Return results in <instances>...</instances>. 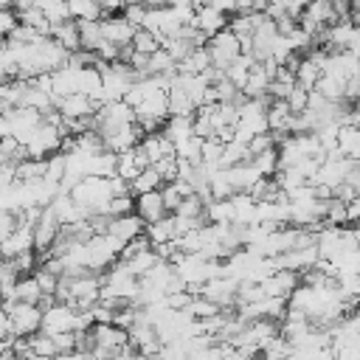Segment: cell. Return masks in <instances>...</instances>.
Masks as SVG:
<instances>
[{
  "mask_svg": "<svg viewBox=\"0 0 360 360\" xmlns=\"http://www.w3.org/2000/svg\"><path fill=\"white\" fill-rule=\"evenodd\" d=\"M70 197L90 214H98L104 208V202L112 197V186H110V177L104 174H84L73 188H70Z\"/></svg>",
  "mask_w": 360,
  "mask_h": 360,
  "instance_id": "6da1fadb",
  "label": "cell"
},
{
  "mask_svg": "<svg viewBox=\"0 0 360 360\" xmlns=\"http://www.w3.org/2000/svg\"><path fill=\"white\" fill-rule=\"evenodd\" d=\"M8 309L11 332L14 335H34L42 329V307L28 301H0Z\"/></svg>",
  "mask_w": 360,
  "mask_h": 360,
  "instance_id": "7a4b0ae2",
  "label": "cell"
},
{
  "mask_svg": "<svg viewBox=\"0 0 360 360\" xmlns=\"http://www.w3.org/2000/svg\"><path fill=\"white\" fill-rule=\"evenodd\" d=\"M62 138H65L62 127H56L51 121H39L34 127V132L28 135V141H25V152L31 158H48L51 152L62 149Z\"/></svg>",
  "mask_w": 360,
  "mask_h": 360,
  "instance_id": "3957f363",
  "label": "cell"
},
{
  "mask_svg": "<svg viewBox=\"0 0 360 360\" xmlns=\"http://www.w3.org/2000/svg\"><path fill=\"white\" fill-rule=\"evenodd\" d=\"M205 48H208L211 65L219 68V70H225V68L242 53V42H239V37H236L231 28H222V31H217L214 37H208Z\"/></svg>",
  "mask_w": 360,
  "mask_h": 360,
  "instance_id": "277c9868",
  "label": "cell"
},
{
  "mask_svg": "<svg viewBox=\"0 0 360 360\" xmlns=\"http://www.w3.org/2000/svg\"><path fill=\"white\" fill-rule=\"evenodd\" d=\"M31 228H34V248H37V253H45V250L53 245V239H56L62 222H59V217L53 214V208L45 205L42 214H39V219H37Z\"/></svg>",
  "mask_w": 360,
  "mask_h": 360,
  "instance_id": "5b68a950",
  "label": "cell"
},
{
  "mask_svg": "<svg viewBox=\"0 0 360 360\" xmlns=\"http://www.w3.org/2000/svg\"><path fill=\"white\" fill-rule=\"evenodd\" d=\"M135 211L141 214L143 222H155V219L166 217L169 214V205L163 200V188H152V191L135 194Z\"/></svg>",
  "mask_w": 360,
  "mask_h": 360,
  "instance_id": "8992f818",
  "label": "cell"
},
{
  "mask_svg": "<svg viewBox=\"0 0 360 360\" xmlns=\"http://www.w3.org/2000/svg\"><path fill=\"white\" fill-rule=\"evenodd\" d=\"M101 34L112 45H129L132 34H135V25L124 14H104L101 17Z\"/></svg>",
  "mask_w": 360,
  "mask_h": 360,
  "instance_id": "52a82bcc",
  "label": "cell"
},
{
  "mask_svg": "<svg viewBox=\"0 0 360 360\" xmlns=\"http://www.w3.org/2000/svg\"><path fill=\"white\" fill-rule=\"evenodd\" d=\"M262 287H264V292L267 295H281V298H290V292L301 284V276H298V270H287V267H278L276 273H270L267 278H262L259 281Z\"/></svg>",
  "mask_w": 360,
  "mask_h": 360,
  "instance_id": "ba28073f",
  "label": "cell"
},
{
  "mask_svg": "<svg viewBox=\"0 0 360 360\" xmlns=\"http://www.w3.org/2000/svg\"><path fill=\"white\" fill-rule=\"evenodd\" d=\"M191 25H197L205 37H214L217 31L228 28V14H225V11H219V8H217V6H211V3H202V6H197Z\"/></svg>",
  "mask_w": 360,
  "mask_h": 360,
  "instance_id": "9c48e42d",
  "label": "cell"
},
{
  "mask_svg": "<svg viewBox=\"0 0 360 360\" xmlns=\"http://www.w3.org/2000/svg\"><path fill=\"white\" fill-rule=\"evenodd\" d=\"M56 107H59V112L65 118H84V115H96L98 101L84 96V93H70V96L56 98Z\"/></svg>",
  "mask_w": 360,
  "mask_h": 360,
  "instance_id": "30bf717a",
  "label": "cell"
},
{
  "mask_svg": "<svg viewBox=\"0 0 360 360\" xmlns=\"http://www.w3.org/2000/svg\"><path fill=\"white\" fill-rule=\"evenodd\" d=\"M143 231H146V222L141 219V214H138V211H127V214H121V217H112L107 233H112L115 239H121V242L127 245L129 239H135V236L143 233Z\"/></svg>",
  "mask_w": 360,
  "mask_h": 360,
  "instance_id": "8fae6325",
  "label": "cell"
},
{
  "mask_svg": "<svg viewBox=\"0 0 360 360\" xmlns=\"http://www.w3.org/2000/svg\"><path fill=\"white\" fill-rule=\"evenodd\" d=\"M146 166H149V158L143 155V149H141V146H132V149H127V152H118L115 174H121L124 180H135Z\"/></svg>",
  "mask_w": 360,
  "mask_h": 360,
  "instance_id": "7c38bea8",
  "label": "cell"
},
{
  "mask_svg": "<svg viewBox=\"0 0 360 360\" xmlns=\"http://www.w3.org/2000/svg\"><path fill=\"white\" fill-rule=\"evenodd\" d=\"M34 248V228L31 225H17L6 239H0V256H17L22 250Z\"/></svg>",
  "mask_w": 360,
  "mask_h": 360,
  "instance_id": "4fadbf2b",
  "label": "cell"
},
{
  "mask_svg": "<svg viewBox=\"0 0 360 360\" xmlns=\"http://www.w3.org/2000/svg\"><path fill=\"white\" fill-rule=\"evenodd\" d=\"M152 245H163V242H172V239H180V231H177V217L169 211L166 217L155 219V222H146V231Z\"/></svg>",
  "mask_w": 360,
  "mask_h": 360,
  "instance_id": "5bb4252c",
  "label": "cell"
},
{
  "mask_svg": "<svg viewBox=\"0 0 360 360\" xmlns=\"http://www.w3.org/2000/svg\"><path fill=\"white\" fill-rule=\"evenodd\" d=\"M166 96H169V115H194L197 104H194V98L183 90V84L177 82V76L172 79Z\"/></svg>",
  "mask_w": 360,
  "mask_h": 360,
  "instance_id": "9a60e30c",
  "label": "cell"
},
{
  "mask_svg": "<svg viewBox=\"0 0 360 360\" xmlns=\"http://www.w3.org/2000/svg\"><path fill=\"white\" fill-rule=\"evenodd\" d=\"M160 132L177 146V143H183L188 135H194V115H169V118L163 121Z\"/></svg>",
  "mask_w": 360,
  "mask_h": 360,
  "instance_id": "2e32d148",
  "label": "cell"
},
{
  "mask_svg": "<svg viewBox=\"0 0 360 360\" xmlns=\"http://www.w3.org/2000/svg\"><path fill=\"white\" fill-rule=\"evenodd\" d=\"M264 17H267L264 11H236V14L228 20V28L242 39V37H250V34L259 28V22H262Z\"/></svg>",
  "mask_w": 360,
  "mask_h": 360,
  "instance_id": "e0dca14e",
  "label": "cell"
},
{
  "mask_svg": "<svg viewBox=\"0 0 360 360\" xmlns=\"http://www.w3.org/2000/svg\"><path fill=\"white\" fill-rule=\"evenodd\" d=\"M51 37H53L62 48H68V51H79V48H82V37H79V22H76V20L56 22V25L51 28Z\"/></svg>",
  "mask_w": 360,
  "mask_h": 360,
  "instance_id": "ac0fdd59",
  "label": "cell"
},
{
  "mask_svg": "<svg viewBox=\"0 0 360 360\" xmlns=\"http://www.w3.org/2000/svg\"><path fill=\"white\" fill-rule=\"evenodd\" d=\"M45 174H48V158H31V155H25L22 160H17V180L34 183V180H42Z\"/></svg>",
  "mask_w": 360,
  "mask_h": 360,
  "instance_id": "d6986e66",
  "label": "cell"
},
{
  "mask_svg": "<svg viewBox=\"0 0 360 360\" xmlns=\"http://www.w3.org/2000/svg\"><path fill=\"white\" fill-rule=\"evenodd\" d=\"M39 298H42V287H39L37 276H34V273H25V276H20V278H17V284H14V301L39 304Z\"/></svg>",
  "mask_w": 360,
  "mask_h": 360,
  "instance_id": "ffe728a7",
  "label": "cell"
},
{
  "mask_svg": "<svg viewBox=\"0 0 360 360\" xmlns=\"http://www.w3.org/2000/svg\"><path fill=\"white\" fill-rule=\"evenodd\" d=\"M79 22V37H82V48L84 51H96L104 42L101 34V20H76Z\"/></svg>",
  "mask_w": 360,
  "mask_h": 360,
  "instance_id": "44dd1931",
  "label": "cell"
},
{
  "mask_svg": "<svg viewBox=\"0 0 360 360\" xmlns=\"http://www.w3.org/2000/svg\"><path fill=\"white\" fill-rule=\"evenodd\" d=\"M163 174L149 163L135 180H129V188H132V194H141V191H152V188H163Z\"/></svg>",
  "mask_w": 360,
  "mask_h": 360,
  "instance_id": "7402d4cb",
  "label": "cell"
},
{
  "mask_svg": "<svg viewBox=\"0 0 360 360\" xmlns=\"http://www.w3.org/2000/svg\"><path fill=\"white\" fill-rule=\"evenodd\" d=\"M138 53H155L160 45H163V39L155 34V31H149V28H135V34H132V42H129Z\"/></svg>",
  "mask_w": 360,
  "mask_h": 360,
  "instance_id": "603a6c76",
  "label": "cell"
},
{
  "mask_svg": "<svg viewBox=\"0 0 360 360\" xmlns=\"http://www.w3.org/2000/svg\"><path fill=\"white\" fill-rule=\"evenodd\" d=\"M256 59L250 56V53H239L228 68H225V76L242 90V84H245V79H248V73H250V65H253Z\"/></svg>",
  "mask_w": 360,
  "mask_h": 360,
  "instance_id": "cb8c5ba5",
  "label": "cell"
},
{
  "mask_svg": "<svg viewBox=\"0 0 360 360\" xmlns=\"http://www.w3.org/2000/svg\"><path fill=\"white\" fill-rule=\"evenodd\" d=\"M28 343H31V354H34V357H53V354H59L53 335L42 332V329L34 332V335H28Z\"/></svg>",
  "mask_w": 360,
  "mask_h": 360,
  "instance_id": "d4e9b609",
  "label": "cell"
},
{
  "mask_svg": "<svg viewBox=\"0 0 360 360\" xmlns=\"http://www.w3.org/2000/svg\"><path fill=\"white\" fill-rule=\"evenodd\" d=\"M70 6V17L73 20H101V3L98 0H68Z\"/></svg>",
  "mask_w": 360,
  "mask_h": 360,
  "instance_id": "484cf974",
  "label": "cell"
},
{
  "mask_svg": "<svg viewBox=\"0 0 360 360\" xmlns=\"http://www.w3.org/2000/svg\"><path fill=\"white\" fill-rule=\"evenodd\" d=\"M37 6L45 11V17L51 20V25L65 22V20H73V17H70V6H68V0H39Z\"/></svg>",
  "mask_w": 360,
  "mask_h": 360,
  "instance_id": "4316f807",
  "label": "cell"
},
{
  "mask_svg": "<svg viewBox=\"0 0 360 360\" xmlns=\"http://www.w3.org/2000/svg\"><path fill=\"white\" fill-rule=\"evenodd\" d=\"M253 160V166L264 174V177H273L276 172H278V146H273V149H264V152H259V155H253L250 158Z\"/></svg>",
  "mask_w": 360,
  "mask_h": 360,
  "instance_id": "83f0119b",
  "label": "cell"
},
{
  "mask_svg": "<svg viewBox=\"0 0 360 360\" xmlns=\"http://www.w3.org/2000/svg\"><path fill=\"white\" fill-rule=\"evenodd\" d=\"M20 17V22H25V25H31V28H37V31H42V34H51V20L45 17V11L39 8V6H31V8H25V11H20L17 14Z\"/></svg>",
  "mask_w": 360,
  "mask_h": 360,
  "instance_id": "f1b7e54d",
  "label": "cell"
},
{
  "mask_svg": "<svg viewBox=\"0 0 360 360\" xmlns=\"http://www.w3.org/2000/svg\"><path fill=\"white\" fill-rule=\"evenodd\" d=\"M284 101L290 104V110H292V112H304V110L309 107V90H307L304 84H298V82H295Z\"/></svg>",
  "mask_w": 360,
  "mask_h": 360,
  "instance_id": "f546056e",
  "label": "cell"
},
{
  "mask_svg": "<svg viewBox=\"0 0 360 360\" xmlns=\"http://www.w3.org/2000/svg\"><path fill=\"white\" fill-rule=\"evenodd\" d=\"M17 22H20V17H17L14 8H0V39H6L14 31Z\"/></svg>",
  "mask_w": 360,
  "mask_h": 360,
  "instance_id": "4dcf8cb0",
  "label": "cell"
},
{
  "mask_svg": "<svg viewBox=\"0 0 360 360\" xmlns=\"http://www.w3.org/2000/svg\"><path fill=\"white\" fill-rule=\"evenodd\" d=\"M17 228V211H8V208H0V239H6L11 231Z\"/></svg>",
  "mask_w": 360,
  "mask_h": 360,
  "instance_id": "1f68e13d",
  "label": "cell"
},
{
  "mask_svg": "<svg viewBox=\"0 0 360 360\" xmlns=\"http://www.w3.org/2000/svg\"><path fill=\"white\" fill-rule=\"evenodd\" d=\"M98 3H101V11L104 14H118L127 6V0H98Z\"/></svg>",
  "mask_w": 360,
  "mask_h": 360,
  "instance_id": "d6a6232c",
  "label": "cell"
},
{
  "mask_svg": "<svg viewBox=\"0 0 360 360\" xmlns=\"http://www.w3.org/2000/svg\"><path fill=\"white\" fill-rule=\"evenodd\" d=\"M346 214H349V222H360V194L346 202Z\"/></svg>",
  "mask_w": 360,
  "mask_h": 360,
  "instance_id": "836d02e7",
  "label": "cell"
},
{
  "mask_svg": "<svg viewBox=\"0 0 360 360\" xmlns=\"http://www.w3.org/2000/svg\"><path fill=\"white\" fill-rule=\"evenodd\" d=\"M11 335V321H8V309L0 304V338Z\"/></svg>",
  "mask_w": 360,
  "mask_h": 360,
  "instance_id": "e575fe53",
  "label": "cell"
},
{
  "mask_svg": "<svg viewBox=\"0 0 360 360\" xmlns=\"http://www.w3.org/2000/svg\"><path fill=\"white\" fill-rule=\"evenodd\" d=\"M3 135H11V132H8V118H6V112L0 110V138H3Z\"/></svg>",
  "mask_w": 360,
  "mask_h": 360,
  "instance_id": "d590c367",
  "label": "cell"
},
{
  "mask_svg": "<svg viewBox=\"0 0 360 360\" xmlns=\"http://www.w3.org/2000/svg\"><path fill=\"white\" fill-rule=\"evenodd\" d=\"M11 3L14 0H0V8H11Z\"/></svg>",
  "mask_w": 360,
  "mask_h": 360,
  "instance_id": "8d00e7d4",
  "label": "cell"
},
{
  "mask_svg": "<svg viewBox=\"0 0 360 360\" xmlns=\"http://www.w3.org/2000/svg\"><path fill=\"white\" fill-rule=\"evenodd\" d=\"M352 8H360V0H352Z\"/></svg>",
  "mask_w": 360,
  "mask_h": 360,
  "instance_id": "74e56055",
  "label": "cell"
}]
</instances>
